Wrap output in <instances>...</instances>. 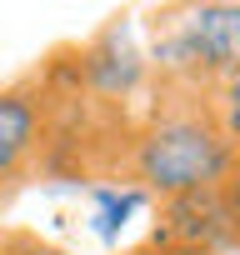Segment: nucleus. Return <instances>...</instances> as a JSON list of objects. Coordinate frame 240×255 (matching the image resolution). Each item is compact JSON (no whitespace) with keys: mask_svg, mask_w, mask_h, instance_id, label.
I'll use <instances>...</instances> for the list:
<instances>
[{"mask_svg":"<svg viewBox=\"0 0 240 255\" xmlns=\"http://www.w3.org/2000/svg\"><path fill=\"white\" fill-rule=\"evenodd\" d=\"M150 240L155 245H170L180 255H220V250H235L240 245L220 185L190 190V195H175V200H160V225H155Z\"/></svg>","mask_w":240,"mask_h":255,"instance_id":"nucleus-4","label":"nucleus"},{"mask_svg":"<svg viewBox=\"0 0 240 255\" xmlns=\"http://www.w3.org/2000/svg\"><path fill=\"white\" fill-rule=\"evenodd\" d=\"M90 200H95V235L100 240H115L120 230H125V220L145 205V190H135V185H95L90 190Z\"/></svg>","mask_w":240,"mask_h":255,"instance_id":"nucleus-6","label":"nucleus"},{"mask_svg":"<svg viewBox=\"0 0 240 255\" xmlns=\"http://www.w3.org/2000/svg\"><path fill=\"white\" fill-rule=\"evenodd\" d=\"M60 95L50 70H25L0 85V205L15 200L60 145Z\"/></svg>","mask_w":240,"mask_h":255,"instance_id":"nucleus-3","label":"nucleus"},{"mask_svg":"<svg viewBox=\"0 0 240 255\" xmlns=\"http://www.w3.org/2000/svg\"><path fill=\"white\" fill-rule=\"evenodd\" d=\"M220 195H225V210H230L235 235H240V160H235V165H230V175L220 180Z\"/></svg>","mask_w":240,"mask_h":255,"instance_id":"nucleus-9","label":"nucleus"},{"mask_svg":"<svg viewBox=\"0 0 240 255\" xmlns=\"http://www.w3.org/2000/svg\"><path fill=\"white\" fill-rule=\"evenodd\" d=\"M125 255H180V250H170V245H155V240H145V245H135V250H125Z\"/></svg>","mask_w":240,"mask_h":255,"instance_id":"nucleus-10","label":"nucleus"},{"mask_svg":"<svg viewBox=\"0 0 240 255\" xmlns=\"http://www.w3.org/2000/svg\"><path fill=\"white\" fill-rule=\"evenodd\" d=\"M0 255H70L65 245L45 240L40 230H25V225H0Z\"/></svg>","mask_w":240,"mask_h":255,"instance_id":"nucleus-8","label":"nucleus"},{"mask_svg":"<svg viewBox=\"0 0 240 255\" xmlns=\"http://www.w3.org/2000/svg\"><path fill=\"white\" fill-rule=\"evenodd\" d=\"M210 105H215V120H220L225 145H230V150H235V160H240V70H235V75H225V80L210 90Z\"/></svg>","mask_w":240,"mask_h":255,"instance_id":"nucleus-7","label":"nucleus"},{"mask_svg":"<svg viewBox=\"0 0 240 255\" xmlns=\"http://www.w3.org/2000/svg\"><path fill=\"white\" fill-rule=\"evenodd\" d=\"M150 65L170 85L215 90L240 70V5H180L155 15Z\"/></svg>","mask_w":240,"mask_h":255,"instance_id":"nucleus-2","label":"nucleus"},{"mask_svg":"<svg viewBox=\"0 0 240 255\" xmlns=\"http://www.w3.org/2000/svg\"><path fill=\"white\" fill-rule=\"evenodd\" d=\"M235 150L220 135L210 90L155 80V100L145 105L140 125L130 130L125 175L135 190H155L160 200L210 190L230 175Z\"/></svg>","mask_w":240,"mask_h":255,"instance_id":"nucleus-1","label":"nucleus"},{"mask_svg":"<svg viewBox=\"0 0 240 255\" xmlns=\"http://www.w3.org/2000/svg\"><path fill=\"white\" fill-rule=\"evenodd\" d=\"M80 75H85V85H90L100 100H125V95L140 85V75H145V55H140V45L130 40L125 25L110 20V25L80 50Z\"/></svg>","mask_w":240,"mask_h":255,"instance_id":"nucleus-5","label":"nucleus"}]
</instances>
